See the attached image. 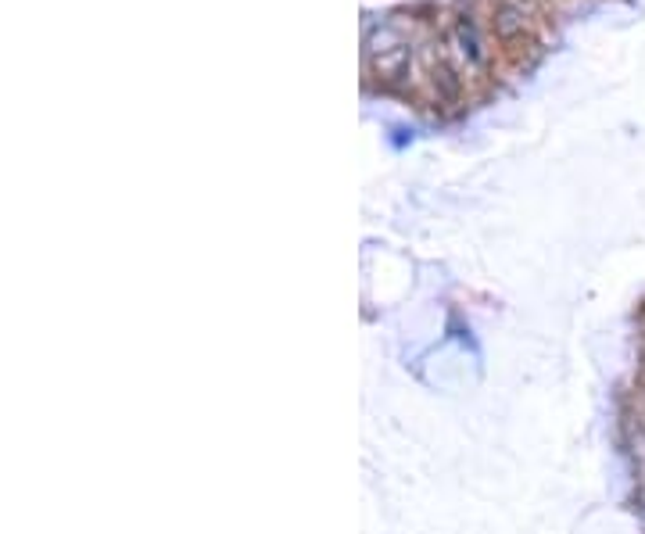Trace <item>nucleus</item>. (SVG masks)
Segmentation results:
<instances>
[]
</instances>
